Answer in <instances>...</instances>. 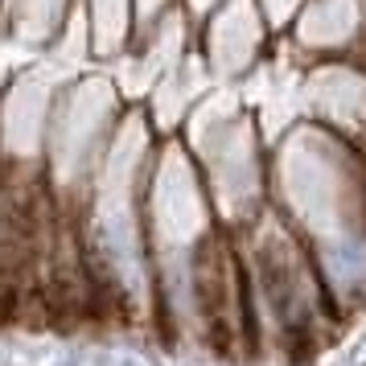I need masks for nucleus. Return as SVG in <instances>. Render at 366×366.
Returning a JSON list of instances; mask_svg holds the SVG:
<instances>
[{
  "instance_id": "f257e3e1",
  "label": "nucleus",
  "mask_w": 366,
  "mask_h": 366,
  "mask_svg": "<svg viewBox=\"0 0 366 366\" xmlns=\"http://www.w3.org/2000/svg\"><path fill=\"white\" fill-rule=\"evenodd\" d=\"M189 140L202 169V182L210 189L218 222L231 231H247L267 210V161L259 132L243 112H227L218 103H198V112L185 119Z\"/></svg>"
},
{
  "instance_id": "f03ea898",
  "label": "nucleus",
  "mask_w": 366,
  "mask_h": 366,
  "mask_svg": "<svg viewBox=\"0 0 366 366\" xmlns=\"http://www.w3.org/2000/svg\"><path fill=\"white\" fill-rule=\"evenodd\" d=\"M124 116H128V95H119V86L107 79L86 74L74 79L66 91H58L46 157L54 169H62L66 185H83L91 194Z\"/></svg>"
},
{
  "instance_id": "7ed1b4c3",
  "label": "nucleus",
  "mask_w": 366,
  "mask_h": 366,
  "mask_svg": "<svg viewBox=\"0 0 366 366\" xmlns=\"http://www.w3.org/2000/svg\"><path fill=\"white\" fill-rule=\"evenodd\" d=\"M267 25L259 0H227L218 4L210 17L198 25V54L210 79L218 83H234L243 79L247 70H255L259 54L267 46Z\"/></svg>"
},
{
  "instance_id": "20e7f679",
  "label": "nucleus",
  "mask_w": 366,
  "mask_h": 366,
  "mask_svg": "<svg viewBox=\"0 0 366 366\" xmlns=\"http://www.w3.org/2000/svg\"><path fill=\"white\" fill-rule=\"evenodd\" d=\"M288 34L313 62L366 58V0H305Z\"/></svg>"
},
{
  "instance_id": "39448f33",
  "label": "nucleus",
  "mask_w": 366,
  "mask_h": 366,
  "mask_svg": "<svg viewBox=\"0 0 366 366\" xmlns=\"http://www.w3.org/2000/svg\"><path fill=\"white\" fill-rule=\"evenodd\" d=\"M86 41L99 62H116L136 37V0H86Z\"/></svg>"
},
{
  "instance_id": "423d86ee",
  "label": "nucleus",
  "mask_w": 366,
  "mask_h": 366,
  "mask_svg": "<svg viewBox=\"0 0 366 366\" xmlns=\"http://www.w3.org/2000/svg\"><path fill=\"white\" fill-rule=\"evenodd\" d=\"M95 366H165L152 350L144 346H132V342H119V346H107L99 350V358H95Z\"/></svg>"
},
{
  "instance_id": "0eeeda50",
  "label": "nucleus",
  "mask_w": 366,
  "mask_h": 366,
  "mask_svg": "<svg viewBox=\"0 0 366 366\" xmlns=\"http://www.w3.org/2000/svg\"><path fill=\"white\" fill-rule=\"evenodd\" d=\"M259 9H264L272 34H284V29L297 21V13L305 9V0H259Z\"/></svg>"
},
{
  "instance_id": "6e6552de",
  "label": "nucleus",
  "mask_w": 366,
  "mask_h": 366,
  "mask_svg": "<svg viewBox=\"0 0 366 366\" xmlns=\"http://www.w3.org/2000/svg\"><path fill=\"white\" fill-rule=\"evenodd\" d=\"M218 4H227V0H182V9H185V17L194 21V25H202V21L214 13Z\"/></svg>"
},
{
  "instance_id": "1a4fd4ad",
  "label": "nucleus",
  "mask_w": 366,
  "mask_h": 366,
  "mask_svg": "<svg viewBox=\"0 0 366 366\" xmlns=\"http://www.w3.org/2000/svg\"><path fill=\"white\" fill-rule=\"evenodd\" d=\"M50 366H86L83 358H74V354H62V358H54Z\"/></svg>"
},
{
  "instance_id": "9d476101",
  "label": "nucleus",
  "mask_w": 366,
  "mask_h": 366,
  "mask_svg": "<svg viewBox=\"0 0 366 366\" xmlns=\"http://www.w3.org/2000/svg\"><path fill=\"white\" fill-rule=\"evenodd\" d=\"M0 165H4V161H0ZM0 206H4V202H0Z\"/></svg>"
}]
</instances>
